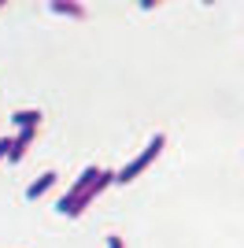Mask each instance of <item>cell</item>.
<instances>
[{"label":"cell","instance_id":"obj_4","mask_svg":"<svg viewBox=\"0 0 244 248\" xmlns=\"http://www.w3.org/2000/svg\"><path fill=\"white\" fill-rule=\"evenodd\" d=\"M52 11L71 15V19H85V4H78V0H52Z\"/></svg>","mask_w":244,"mask_h":248},{"label":"cell","instance_id":"obj_5","mask_svg":"<svg viewBox=\"0 0 244 248\" xmlns=\"http://www.w3.org/2000/svg\"><path fill=\"white\" fill-rule=\"evenodd\" d=\"M11 123L19 126V130H37V126H41V111H33V108L15 111V115H11Z\"/></svg>","mask_w":244,"mask_h":248},{"label":"cell","instance_id":"obj_6","mask_svg":"<svg viewBox=\"0 0 244 248\" xmlns=\"http://www.w3.org/2000/svg\"><path fill=\"white\" fill-rule=\"evenodd\" d=\"M8 152H11V137H0V159H8Z\"/></svg>","mask_w":244,"mask_h":248},{"label":"cell","instance_id":"obj_7","mask_svg":"<svg viewBox=\"0 0 244 248\" xmlns=\"http://www.w3.org/2000/svg\"><path fill=\"white\" fill-rule=\"evenodd\" d=\"M107 248H122V237H119V233H111V237H107Z\"/></svg>","mask_w":244,"mask_h":248},{"label":"cell","instance_id":"obj_3","mask_svg":"<svg viewBox=\"0 0 244 248\" xmlns=\"http://www.w3.org/2000/svg\"><path fill=\"white\" fill-rule=\"evenodd\" d=\"M52 186H56V170H45L41 178H33V182H30V189H26V197H30V200H37L41 193H48Z\"/></svg>","mask_w":244,"mask_h":248},{"label":"cell","instance_id":"obj_2","mask_svg":"<svg viewBox=\"0 0 244 248\" xmlns=\"http://www.w3.org/2000/svg\"><path fill=\"white\" fill-rule=\"evenodd\" d=\"M111 182H115V170H100V178H96V182H92V186L85 189V193H81V197L74 200V204L67 207L63 215H71V218H74V215H81V211H85V207H89L92 200L100 197V193H104V189H107V186H111Z\"/></svg>","mask_w":244,"mask_h":248},{"label":"cell","instance_id":"obj_8","mask_svg":"<svg viewBox=\"0 0 244 248\" xmlns=\"http://www.w3.org/2000/svg\"><path fill=\"white\" fill-rule=\"evenodd\" d=\"M0 8H4V4H0Z\"/></svg>","mask_w":244,"mask_h":248},{"label":"cell","instance_id":"obj_1","mask_svg":"<svg viewBox=\"0 0 244 248\" xmlns=\"http://www.w3.org/2000/svg\"><path fill=\"white\" fill-rule=\"evenodd\" d=\"M163 145H167V137H163V134H155L152 141H148V148H144L141 155H133L130 163H126V167L119 170V174H115V182H119V186H130V182H133L137 174H144V170L152 167V159L163 152Z\"/></svg>","mask_w":244,"mask_h":248}]
</instances>
